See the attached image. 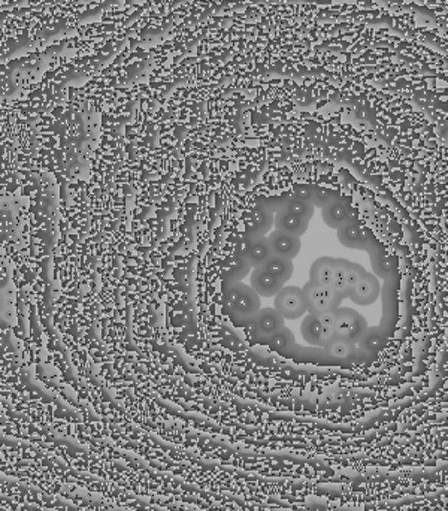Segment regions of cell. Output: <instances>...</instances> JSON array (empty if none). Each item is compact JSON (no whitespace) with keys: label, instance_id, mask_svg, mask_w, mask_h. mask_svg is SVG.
Listing matches in <instances>:
<instances>
[{"label":"cell","instance_id":"4","mask_svg":"<svg viewBox=\"0 0 448 511\" xmlns=\"http://www.w3.org/2000/svg\"><path fill=\"white\" fill-rule=\"evenodd\" d=\"M367 329V323L365 317L351 308H338V320L335 325V338H342L350 340L355 344L360 340H363L365 332Z\"/></svg>","mask_w":448,"mask_h":511},{"label":"cell","instance_id":"7","mask_svg":"<svg viewBox=\"0 0 448 511\" xmlns=\"http://www.w3.org/2000/svg\"><path fill=\"white\" fill-rule=\"evenodd\" d=\"M268 239H269V244H270V248H272L274 256H280V258L293 260L296 256L300 253V248H302L300 236L275 229L274 232L269 233Z\"/></svg>","mask_w":448,"mask_h":511},{"label":"cell","instance_id":"1","mask_svg":"<svg viewBox=\"0 0 448 511\" xmlns=\"http://www.w3.org/2000/svg\"><path fill=\"white\" fill-rule=\"evenodd\" d=\"M224 300L229 311L239 320L250 322L260 311V295L243 281L228 283Z\"/></svg>","mask_w":448,"mask_h":511},{"label":"cell","instance_id":"3","mask_svg":"<svg viewBox=\"0 0 448 511\" xmlns=\"http://www.w3.org/2000/svg\"><path fill=\"white\" fill-rule=\"evenodd\" d=\"M275 310L285 320H297L308 313L303 289L297 285H284L275 296Z\"/></svg>","mask_w":448,"mask_h":511},{"label":"cell","instance_id":"2","mask_svg":"<svg viewBox=\"0 0 448 511\" xmlns=\"http://www.w3.org/2000/svg\"><path fill=\"white\" fill-rule=\"evenodd\" d=\"M302 289H303V295H305L308 314H314V315H320L332 310H338L344 299H347V295L335 290L332 285L320 284L312 280H310L302 287Z\"/></svg>","mask_w":448,"mask_h":511},{"label":"cell","instance_id":"13","mask_svg":"<svg viewBox=\"0 0 448 511\" xmlns=\"http://www.w3.org/2000/svg\"><path fill=\"white\" fill-rule=\"evenodd\" d=\"M322 217H323V221L326 226H329L330 229H336V231L351 221L350 210L347 208L345 203H342L340 201H335V202L326 205L325 208H322Z\"/></svg>","mask_w":448,"mask_h":511},{"label":"cell","instance_id":"21","mask_svg":"<svg viewBox=\"0 0 448 511\" xmlns=\"http://www.w3.org/2000/svg\"><path fill=\"white\" fill-rule=\"evenodd\" d=\"M344 268H345V274H347V284H348V292L353 289L355 285H357L360 283V280L367 274V270L356 262H350L347 259H342Z\"/></svg>","mask_w":448,"mask_h":511},{"label":"cell","instance_id":"22","mask_svg":"<svg viewBox=\"0 0 448 511\" xmlns=\"http://www.w3.org/2000/svg\"><path fill=\"white\" fill-rule=\"evenodd\" d=\"M335 290H338L344 295H347L348 298V284H347V274H345V268L342 263V259H336V268H335V274H333V280L330 284Z\"/></svg>","mask_w":448,"mask_h":511},{"label":"cell","instance_id":"16","mask_svg":"<svg viewBox=\"0 0 448 511\" xmlns=\"http://www.w3.org/2000/svg\"><path fill=\"white\" fill-rule=\"evenodd\" d=\"M338 239L344 247L348 248H362V243L365 241L363 232L356 221L351 220L347 225L338 229Z\"/></svg>","mask_w":448,"mask_h":511},{"label":"cell","instance_id":"12","mask_svg":"<svg viewBox=\"0 0 448 511\" xmlns=\"http://www.w3.org/2000/svg\"><path fill=\"white\" fill-rule=\"evenodd\" d=\"M274 220L275 216L272 214L270 208H266V206H255V208H253L250 217V238L266 236L270 228L274 226Z\"/></svg>","mask_w":448,"mask_h":511},{"label":"cell","instance_id":"9","mask_svg":"<svg viewBox=\"0 0 448 511\" xmlns=\"http://www.w3.org/2000/svg\"><path fill=\"white\" fill-rule=\"evenodd\" d=\"M380 298V283L377 277L371 273H367L357 285L348 292V299L353 300L356 305H372L374 302Z\"/></svg>","mask_w":448,"mask_h":511},{"label":"cell","instance_id":"10","mask_svg":"<svg viewBox=\"0 0 448 511\" xmlns=\"http://www.w3.org/2000/svg\"><path fill=\"white\" fill-rule=\"evenodd\" d=\"M241 254L244 256V259L250 263L253 269L265 266L266 262L274 256L268 236L250 238V243L247 244L244 253Z\"/></svg>","mask_w":448,"mask_h":511},{"label":"cell","instance_id":"11","mask_svg":"<svg viewBox=\"0 0 448 511\" xmlns=\"http://www.w3.org/2000/svg\"><path fill=\"white\" fill-rule=\"evenodd\" d=\"M274 226L277 231L281 232H287L292 233L296 236H302L305 235L310 226V221L302 218L290 211H287L285 208H281L277 214H275V220H274Z\"/></svg>","mask_w":448,"mask_h":511},{"label":"cell","instance_id":"8","mask_svg":"<svg viewBox=\"0 0 448 511\" xmlns=\"http://www.w3.org/2000/svg\"><path fill=\"white\" fill-rule=\"evenodd\" d=\"M250 280H251V287L260 295V298L277 296L278 292H281V289L285 285V283L281 278L270 274L263 266L254 268Z\"/></svg>","mask_w":448,"mask_h":511},{"label":"cell","instance_id":"18","mask_svg":"<svg viewBox=\"0 0 448 511\" xmlns=\"http://www.w3.org/2000/svg\"><path fill=\"white\" fill-rule=\"evenodd\" d=\"M266 344L275 351H285L295 345V335L289 328H282L280 332L266 340Z\"/></svg>","mask_w":448,"mask_h":511},{"label":"cell","instance_id":"17","mask_svg":"<svg viewBox=\"0 0 448 511\" xmlns=\"http://www.w3.org/2000/svg\"><path fill=\"white\" fill-rule=\"evenodd\" d=\"M266 270H269L270 274L277 275L278 278H281L284 283L289 281L295 273V265L292 259H285V258H280V256H272V258L266 262V265L263 266Z\"/></svg>","mask_w":448,"mask_h":511},{"label":"cell","instance_id":"6","mask_svg":"<svg viewBox=\"0 0 448 511\" xmlns=\"http://www.w3.org/2000/svg\"><path fill=\"white\" fill-rule=\"evenodd\" d=\"M302 338L308 344L314 347H326L329 341L335 338V332L332 329L325 328V325L320 322V318L314 314H308L303 317L300 325Z\"/></svg>","mask_w":448,"mask_h":511},{"label":"cell","instance_id":"20","mask_svg":"<svg viewBox=\"0 0 448 511\" xmlns=\"http://www.w3.org/2000/svg\"><path fill=\"white\" fill-rule=\"evenodd\" d=\"M284 208L302 218L308 220V221L312 218L314 211H315V206L310 201H303V199H297V198H292L289 202L285 203Z\"/></svg>","mask_w":448,"mask_h":511},{"label":"cell","instance_id":"15","mask_svg":"<svg viewBox=\"0 0 448 511\" xmlns=\"http://www.w3.org/2000/svg\"><path fill=\"white\" fill-rule=\"evenodd\" d=\"M335 268H336V259L329 258V256L318 258L312 262L310 268V280L325 285H330L335 274Z\"/></svg>","mask_w":448,"mask_h":511},{"label":"cell","instance_id":"14","mask_svg":"<svg viewBox=\"0 0 448 511\" xmlns=\"http://www.w3.org/2000/svg\"><path fill=\"white\" fill-rule=\"evenodd\" d=\"M251 270L250 263L244 259L243 254H233L224 263L223 275L228 283H239L244 280Z\"/></svg>","mask_w":448,"mask_h":511},{"label":"cell","instance_id":"23","mask_svg":"<svg viewBox=\"0 0 448 511\" xmlns=\"http://www.w3.org/2000/svg\"><path fill=\"white\" fill-rule=\"evenodd\" d=\"M320 318V322H322L325 325V328L327 329H335V325H336V320H338V310H332V311H326L323 314L317 315Z\"/></svg>","mask_w":448,"mask_h":511},{"label":"cell","instance_id":"19","mask_svg":"<svg viewBox=\"0 0 448 511\" xmlns=\"http://www.w3.org/2000/svg\"><path fill=\"white\" fill-rule=\"evenodd\" d=\"M325 350L333 358L344 359V358H348V356L353 355L355 343L350 341V340L333 338L332 341H329V344L325 347Z\"/></svg>","mask_w":448,"mask_h":511},{"label":"cell","instance_id":"5","mask_svg":"<svg viewBox=\"0 0 448 511\" xmlns=\"http://www.w3.org/2000/svg\"><path fill=\"white\" fill-rule=\"evenodd\" d=\"M285 318L275 308H260L251 320L254 326V335L260 340H269L272 335L280 332L284 326Z\"/></svg>","mask_w":448,"mask_h":511}]
</instances>
